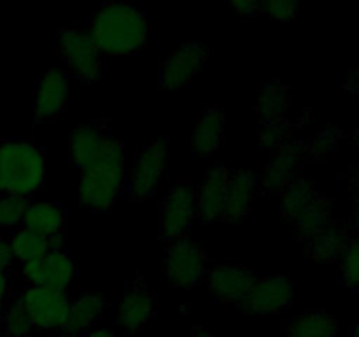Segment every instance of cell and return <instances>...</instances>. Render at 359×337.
Here are the masks:
<instances>
[{"mask_svg":"<svg viewBox=\"0 0 359 337\" xmlns=\"http://www.w3.org/2000/svg\"><path fill=\"white\" fill-rule=\"evenodd\" d=\"M90 35L100 53L112 56L132 55L146 44V14L132 4H105L91 18Z\"/></svg>","mask_w":359,"mask_h":337,"instance_id":"cell-1","label":"cell"},{"mask_svg":"<svg viewBox=\"0 0 359 337\" xmlns=\"http://www.w3.org/2000/svg\"><path fill=\"white\" fill-rule=\"evenodd\" d=\"M125 190V147L116 137L105 139L100 157L81 171V202L91 211L114 206Z\"/></svg>","mask_w":359,"mask_h":337,"instance_id":"cell-2","label":"cell"},{"mask_svg":"<svg viewBox=\"0 0 359 337\" xmlns=\"http://www.w3.org/2000/svg\"><path fill=\"white\" fill-rule=\"evenodd\" d=\"M46 181L44 151L28 139L0 143V192L28 199Z\"/></svg>","mask_w":359,"mask_h":337,"instance_id":"cell-3","label":"cell"},{"mask_svg":"<svg viewBox=\"0 0 359 337\" xmlns=\"http://www.w3.org/2000/svg\"><path fill=\"white\" fill-rule=\"evenodd\" d=\"M205 253L193 239L182 235L168 246L167 258H165V276L174 288L191 290L198 286L205 276Z\"/></svg>","mask_w":359,"mask_h":337,"instance_id":"cell-4","label":"cell"},{"mask_svg":"<svg viewBox=\"0 0 359 337\" xmlns=\"http://www.w3.org/2000/svg\"><path fill=\"white\" fill-rule=\"evenodd\" d=\"M58 49L70 74L83 81H97L102 72L100 49L91 39L90 32L67 28L60 34Z\"/></svg>","mask_w":359,"mask_h":337,"instance_id":"cell-5","label":"cell"},{"mask_svg":"<svg viewBox=\"0 0 359 337\" xmlns=\"http://www.w3.org/2000/svg\"><path fill=\"white\" fill-rule=\"evenodd\" d=\"M293 281L284 274H270L255 281L241 308L249 315H277L293 300Z\"/></svg>","mask_w":359,"mask_h":337,"instance_id":"cell-6","label":"cell"},{"mask_svg":"<svg viewBox=\"0 0 359 337\" xmlns=\"http://www.w3.org/2000/svg\"><path fill=\"white\" fill-rule=\"evenodd\" d=\"M20 300L34 326L42 330L63 329L70 304L62 290L48 286H30L21 293Z\"/></svg>","mask_w":359,"mask_h":337,"instance_id":"cell-7","label":"cell"},{"mask_svg":"<svg viewBox=\"0 0 359 337\" xmlns=\"http://www.w3.org/2000/svg\"><path fill=\"white\" fill-rule=\"evenodd\" d=\"M207 60V49L196 39L174 48L161 65V84L167 90H179L191 83Z\"/></svg>","mask_w":359,"mask_h":337,"instance_id":"cell-8","label":"cell"},{"mask_svg":"<svg viewBox=\"0 0 359 337\" xmlns=\"http://www.w3.org/2000/svg\"><path fill=\"white\" fill-rule=\"evenodd\" d=\"M23 277L32 286L63 291L76 279V263L65 251H48L41 258L23 263Z\"/></svg>","mask_w":359,"mask_h":337,"instance_id":"cell-9","label":"cell"},{"mask_svg":"<svg viewBox=\"0 0 359 337\" xmlns=\"http://www.w3.org/2000/svg\"><path fill=\"white\" fill-rule=\"evenodd\" d=\"M198 214L196 190L189 183H177L165 197L161 207V227L167 237L179 239L191 227L193 218Z\"/></svg>","mask_w":359,"mask_h":337,"instance_id":"cell-10","label":"cell"},{"mask_svg":"<svg viewBox=\"0 0 359 337\" xmlns=\"http://www.w3.org/2000/svg\"><path fill=\"white\" fill-rule=\"evenodd\" d=\"M168 158L167 139H160L149 144L139 153L133 167L130 188L135 199H146L158 188Z\"/></svg>","mask_w":359,"mask_h":337,"instance_id":"cell-11","label":"cell"},{"mask_svg":"<svg viewBox=\"0 0 359 337\" xmlns=\"http://www.w3.org/2000/svg\"><path fill=\"white\" fill-rule=\"evenodd\" d=\"M154 315H156L154 295L140 283L133 284L116 308V318L126 332H139L154 318Z\"/></svg>","mask_w":359,"mask_h":337,"instance_id":"cell-12","label":"cell"},{"mask_svg":"<svg viewBox=\"0 0 359 337\" xmlns=\"http://www.w3.org/2000/svg\"><path fill=\"white\" fill-rule=\"evenodd\" d=\"M258 279L255 272L242 265H219L209 274V284L212 293L219 300L228 304H241L249 293L255 281Z\"/></svg>","mask_w":359,"mask_h":337,"instance_id":"cell-13","label":"cell"},{"mask_svg":"<svg viewBox=\"0 0 359 337\" xmlns=\"http://www.w3.org/2000/svg\"><path fill=\"white\" fill-rule=\"evenodd\" d=\"M67 74L62 69H48L35 90L34 112L37 119L48 121L62 112L67 100Z\"/></svg>","mask_w":359,"mask_h":337,"instance_id":"cell-14","label":"cell"},{"mask_svg":"<svg viewBox=\"0 0 359 337\" xmlns=\"http://www.w3.org/2000/svg\"><path fill=\"white\" fill-rule=\"evenodd\" d=\"M228 183H230V172L224 167H216L205 176L202 186L196 192V207L198 216L203 221L214 223L223 218L224 202H226Z\"/></svg>","mask_w":359,"mask_h":337,"instance_id":"cell-15","label":"cell"},{"mask_svg":"<svg viewBox=\"0 0 359 337\" xmlns=\"http://www.w3.org/2000/svg\"><path fill=\"white\" fill-rule=\"evenodd\" d=\"M105 139L107 137L104 136L100 126L93 123L77 125L69 137V153L72 164L81 171L93 164L104 151Z\"/></svg>","mask_w":359,"mask_h":337,"instance_id":"cell-16","label":"cell"},{"mask_svg":"<svg viewBox=\"0 0 359 337\" xmlns=\"http://www.w3.org/2000/svg\"><path fill=\"white\" fill-rule=\"evenodd\" d=\"M226 118L221 107H210L196 119L191 130V146L196 154H212L221 146Z\"/></svg>","mask_w":359,"mask_h":337,"instance_id":"cell-17","label":"cell"},{"mask_svg":"<svg viewBox=\"0 0 359 337\" xmlns=\"http://www.w3.org/2000/svg\"><path fill=\"white\" fill-rule=\"evenodd\" d=\"M256 188H258V179L251 172L238 171L231 174L223 211L224 220H242L249 213V209H251V204L256 195Z\"/></svg>","mask_w":359,"mask_h":337,"instance_id":"cell-18","label":"cell"},{"mask_svg":"<svg viewBox=\"0 0 359 337\" xmlns=\"http://www.w3.org/2000/svg\"><path fill=\"white\" fill-rule=\"evenodd\" d=\"M67 221V211L56 202H32L28 204L21 225L27 230L49 239L51 235L63 232Z\"/></svg>","mask_w":359,"mask_h":337,"instance_id":"cell-19","label":"cell"},{"mask_svg":"<svg viewBox=\"0 0 359 337\" xmlns=\"http://www.w3.org/2000/svg\"><path fill=\"white\" fill-rule=\"evenodd\" d=\"M302 153L294 144H286L266 165L262 176V186L266 192H280L294 179V174L300 165Z\"/></svg>","mask_w":359,"mask_h":337,"instance_id":"cell-20","label":"cell"},{"mask_svg":"<svg viewBox=\"0 0 359 337\" xmlns=\"http://www.w3.org/2000/svg\"><path fill=\"white\" fill-rule=\"evenodd\" d=\"M104 308L105 300L100 293H84L69 305L63 329L72 336L86 332L90 326L95 325V322H98Z\"/></svg>","mask_w":359,"mask_h":337,"instance_id":"cell-21","label":"cell"},{"mask_svg":"<svg viewBox=\"0 0 359 337\" xmlns=\"http://www.w3.org/2000/svg\"><path fill=\"white\" fill-rule=\"evenodd\" d=\"M351 239L339 225L330 223L316 235L309 239V253L319 263H333L342 258Z\"/></svg>","mask_w":359,"mask_h":337,"instance_id":"cell-22","label":"cell"},{"mask_svg":"<svg viewBox=\"0 0 359 337\" xmlns=\"http://www.w3.org/2000/svg\"><path fill=\"white\" fill-rule=\"evenodd\" d=\"M337 319L318 311L294 316L287 325V337H337Z\"/></svg>","mask_w":359,"mask_h":337,"instance_id":"cell-23","label":"cell"},{"mask_svg":"<svg viewBox=\"0 0 359 337\" xmlns=\"http://www.w3.org/2000/svg\"><path fill=\"white\" fill-rule=\"evenodd\" d=\"M318 193L312 183L305 181V179H293L286 188L283 190V204L280 209L287 220H297L316 199Z\"/></svg>","mask_w":359,"mask_h":337,"instance_id":"cell-24","label":"cell"},{"mask_svg":"<svg viewBox=\"0 0 359 337\" xmlns=\"http://www.w3.org/2000/svg\"><path fill=\"white\" fill-rule=\"evenodd\" d=\"M290 104L291 97L286 86L280 83H269L259 93L256 109L265 121H273V119L284 118V112L287 111Z\"/></svg>","mask_w":359,"mask_h":337,"instance_id":"cell-25","label":"cell"},{"mask_svg":"<svg viewBox=\"0 0 359 337\" xmlns=\"http://www.w3.org/2000/svg\"><path fill=\"white\" fill-rule=\"evenodd\" d=\"M330 202L326 199H318L300 214V216L294 220V227H297V234L300 235L302 239H311L312 235H316L318 232H321L323 228L328 227L332 221H330Z\"/></svg>","mask_w":359,"mask_h":337,"instance_id":"cell-26","label":"cell"},{"mask_svg":"<svg viewBox=\"0 0 359 337\" xmlns=\"http://www.w3.org/2000/svg\"><path fill=\"white\" fill-rule=\"evenodd\" d=\"M9 244L13 249V256H16L23 263L41 258L49 251L48 239L41 237V235L34 234L23 227L14 232Z\"/></svg>","mask_w":359,"mask_h":337,"instance_id":"cell-27","label":"cell"},{"mask_svg":"<svg viewBox=\"0 0 359 337\" xmlns=\"http://www.w3.org/2000/svg\"><path fill=\"white\" fill-rule=\"evenodd\" d=\"M0 329L6 337H27L32 333L34 323L25 311L20 298L11 302L7 309H4V315L0 318Z\"/></svg>","mask_w":359,"mask_h":337,"instance_id":"cell-28","label":"cell"},{"mask_svg":"<svg viewBox=\"0 0 359 337\" xmlns=\"http://www.w3.org/2000/svg\"><path fill=\"white\" fill-rule=\"evenodd\" d=\"M28 204L30 202L21 197L0 195V227L11 228L20 225L23 221Z\"/></svg>","mask_w":359,"mask_h":337,"instance_id":"cell-29","label":"cell"},{"mask_svg":"<svg viewBox=\"0 0 359 337\" xmlns=\"http://www.w3.org/2000/svg\"><path fill=\"white\" fill-rule=\"evenodd\" d=\"M291 133V126L286 119H273V121H265L259 132V146L263 150H276L283 147L286 139Z\"/></svg>","mask_w":359,"mask_h":337,"instance_id":"cell-30","label":"cell"},{"mask_svg":"<svg viewBox=\"0 0 359 337\" xmlns=\"http://www.w3.org/2000/svg\"><path fill=\"white\" fill-rule=\"evenodd\" d=\"M344 283L351 288H359V235L351 239L342 255Z\"/></svg>","mask_w":359,"mask_h":337,"instance_id":"cell-31","label":"cell"},{"mask_svg":"<svg viewBox=\"0 0 359 337\" xmlns=\"http://www.w3.org/2000/svg\"><path fill=\"white\" fill-rule=\"evenodd\" d=\"M259 11L270 14L279 21H291L297 18L300 4L294 0H269V2L259 4Z\"/></svg>","mask_w":359,"mask_h":337,"instance_id":"cell-32","label":"cell"},{"mask_svg":"<svg viewBox=\"0 0 359 337\" xmlns=\"http://www.w3.org/2000/svg\"><path fill=\"white\" fill-rule=\"evenodd\" d=\"M339 139H340V133L337 132V130L333 128L325 130V132H321L318 137H316L314 144H312V151H314L316 154L328 153L330 150H333V147L337 146Z\"/></svg>","mask_w":359,"mask_h":337,"instance_id":"cell-33","label":"cell"},{"mask_svg":"<svg viewBox=\"0 0 359 337\" xmlns=\"http://www.w3.org/2000/svg\"><path fill=\"white\" fill-rule=\"evenodd\" d=\"M231 9L241 16H251L256 11H259V4L255 0H237V2H231Z\"/></svg>","mask_w":359,"mask_h":337,"instance_id":"cell-34","label":"cell"},{"mask_svg":"<svg viewBox=\"0 0 359 337\" xmlns=\"http://www.w3.org/2000/svg\"><path fill=\"white\" fill-rule=\"evenodd\" d=\"M13 260V249H11L9 241L0 237V272H6Z\"/></svg>","mask_w":359,"mask_h":337,"instance_id":"cell-35","label":"cell"},{"mask_svg":"<svg viewBox=\"0 0 359 337\" xmlns=\"http://www.w3.org/2000/svg\"><path fill=\"white\" fill-rule=\"evenodd\" d=\"M48 244H49V251H65V249H63L65 237H63L62 232H60V234L51 235V237L48 239Z\"/></svg>","mask_w":359,"mask_h":337,"instance_id":"cell-36","label":"cell"},{"mask_svg":"<svg viewBox=\"0 0 359 337\" xmlns=\"http://www.w3.org/2000/svg\"><path fill=\"white\" fill-rule=\"evenodd\" d=\"M83 337H116V333L107 326H98V329L88 330Z\"/></svg>","mask_w":359,"mask_h":337,"instance_id":"cell-37","label":"cell"},{"mask_svg":"<svg viewBox=\"0 0 359 337\" xmlns=\"http://www.w3.org/2000/svg\"><path fill=\"white\" fill-rule=\"evenodd\" d=\"M9 297V277L6 272H0V298L7 300Z\"/></svg>","mask_w":359,"mask_h":337,"instance_id":"cell-38","label":"cell"},{"mask_svg":"<svg viewBox=\"0 0 359 337\" xmlns=\"http://www.w3.org/2000/svg\"><path fill=\"white\" fill-rule=\"evenodd\" d=\"M353 228L356 230V234L359 235V202L356 206V211H354V214H353Z\"/></svg>","mask_w":359,"mask_h":337,"instance_id":"cell-39","label":"cell"},{"mask_svg":"<svg viewBox=\"0 0 359 337\" xmlns=\"http://www.w3.org/2000/svg\"><path fill=\"white\" fill-rule=\"evenodd\" d=\"M4 305H6V300H4V298H0V318H2V315H4Z\"/></svg>","mask_w":359,"mask_h":337,"instance_id":"cell-40","label":"cell"},{"mask_svg":"<svg viewBox=\"0 0 359 337\" xmlns=\"http://www.w3.org/2000/svg\"><path fill=\"white\" fill-rule=\"evenodd\" d=\"M55 337H76V336H72V333H67V332H63V333H58V336H55Z\"/></svg>","mask_w":359,"mask_h":337,"instance_id":"cell-41","label":"cell"},{"mask_svg":"<svg viewBox=\"0 0 359 337\" xmlns=\"http://www.w3.org/2000/svg\"><path fill=\"white\" fill-rule=\"evenodd\" d=\"M354 337H359V323H358L356 329H354Z\"/></svg>","mask_w":359,"mask_h":337,"instance_id":"cell-42","label":"cell"},{"mask_svg":"<svg viewBox=\"0 0 359 337\" xmlns=\"http://www.w3.org/2000/svg\"><path fill=\"white\" fill-rule=\"evenodd\" d=\"M198 337H214V336H209V333H203V336H198Z\"/></svg>","mask_w":359,"mask_h":337,"instance_id":"cell-43","label":"cell"},{"mask_svg":"<svg viewBox=\"0 0 359 337\" xmlns=\"http://www.w3.org/2000/svg\"><path fill=\"white\" fill-rule=\"evenodd\" d=\"M358 139H359V130H358Z\"/></svg>","mask_w":359,"mask_h":337,"instance_id":"cell-44","label":"cell"}]
</instances>
